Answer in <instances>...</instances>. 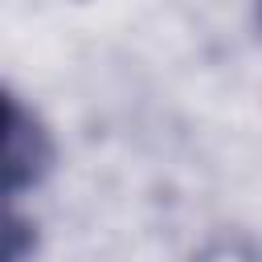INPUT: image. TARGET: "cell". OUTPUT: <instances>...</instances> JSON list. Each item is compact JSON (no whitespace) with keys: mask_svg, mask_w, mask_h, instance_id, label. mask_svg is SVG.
<instances>
[{"mask_svg":"<svg viewBox=\"0 0 262 262\" xmlns=\"http://www.w3.org/2000/svg\"><path fill=\"white\" fill-rule=\"evenodd\" d=\"M258 25H262V0H258Z\"/></svg>","mask_w":262,"mask_h":262,"instance_id":"obj_3","label":"cell"},{"mask_svg":"<svg viewBox=\"0 0 262 262\" xmlns=\"http://www.w3.org/2000/svg\"><path fill=\"white\" fill-rule=\"evenodd\" d=\"M188 262H262V242L250 229H213Z\"/></svg>","mask_w":262,"mask_h":262,"instance_id":"obj_2","label":"cell"},{"mask_svg":"<svg viewBox=\"0 0 262 262\" xmlns=\"http://www.w3.org/2000/svg\"><path fill=\"white\" fill-rule=\"evenodd\" d=\"M57 168V135L41 119L33 102H25L16 90L4 98V192L12 205H20L29 192H37Z\"/></svg>","mask_w":262,"mask_h":262,"instance_id":"obj_1","label":"cell"}]
</instances>
